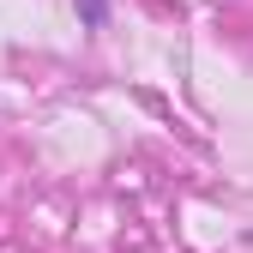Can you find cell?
I'll use <instances>...</instances> for the list:
<instances>
[{
	"label": "cell",
	"mask_w": 253,
	"mask_h": 253,
	"mask_svg": "<svg viewBox=\"0 0 253 253\" xmlns=\"http://www.w3.org/2000/svg\"><path fill=\"white\" fill-rule=\"evenodd\" d=\"M73 6H79V18H84L90 30H103V24H109V0H73Z\"/></svg>",
	"instance_id": "6da1fadb"
}]
</instances>
